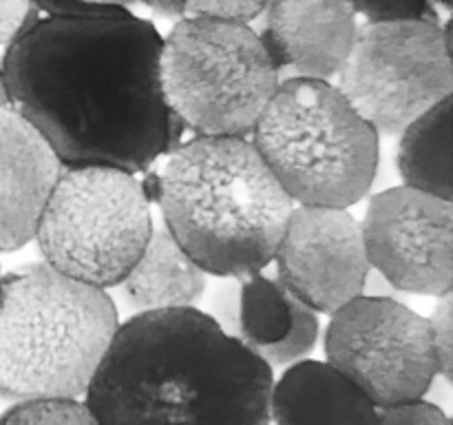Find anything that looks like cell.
Here are the masks:
<instances>
[{"label": "cell", "instance_id": "obj_1", "mask_svg": "<svg viewBox=\"0 0 453 425\" xmlns=\"http://www.w3.org/2000/svg\"><path fill=\"white\" fill-rule=\"evenodd\" d=\"M162 40L157 27L131 9L40 16L4 51L9 106L65 168L149 171L186 131L164 97Z\"/></svg>", "mask_w": 453, "mask_h": 425}, {"label": "cell", "instance_id": "obj_2", "mask_svg": "<svg viewBox=\"0 0 453 425\" xmlns=\"http://www.w3.org/2000/svg\"><path fill=\"white\" fill-rule=\"evenodd\" d=\"M274 370L206 310L119 323L84 403L97 425H268Z\"/></svg>", "mask_w": 453, "mask_h": 425}, {"label": "cell", "instance_id": "obj_3", "mask_svg": "<svg viewBox=\"0 0 453 425\" xmlns=\"http://www.w3.org/2000/svg\"><path fill=\"white\" fill-rule=\"evenodd\" d=\"M164 158L142 184L203 273L243 279L273 264L295 202L250 137L195 135Z\"/></svg>", "mask_w": 453, "mask_h": 425}, {"label": "cell", "instance_id": "obj_4", "mask_svg": "<svg viewBox=\"0 0 453 425\" xmlns=\"http://www.w3.org/2000/svg\"><path fill=\"white\" fill-rule=\"evenodd\" d=\"M119 328L102 288L44 261L4 274L0 297V397L80 398Z\"/></svg>", "mask_w": 453, "mask_h": 425}, {"label": "cell", "instance_id": "obj_5", "mask_svg": "<svg viewBox=\"0 0 453 425\" xmlns=\"http://www.w3.org/2000/svg\"><path fill=\"white\" fill-rule=\"evenodd\" d=\"M250 142L301 206H354L379 173L380 135L327 80L283 78Z\"/></svg>", "mask_w": 453, "mask_h": 425}, {"label": "cell", "instance_id": "obj_6", "mask_svg": "<svg viewBox=\"0 0 453 425\" xmlns=\"http://www.w3.org/2000/svg\"><path fill=\"white\" fill-rule=\"evenodd\" d=\"M159 78L186 131L250 137L283 75L252 25L186 16L164 35Z\"/></svg>", "mask_w": 453, "mask_h": 425}, {"label": "cell", "instance_id": "obj_7", "mask_svg": "<svg viewBox=\"0 0 453 425\" xmlns=\"http://www.w3.org/2000/svg\"><path fill=\"white\" fill-rule=\"evenodd\" d=\"M144 184L109 166H62L35 228L47 266L87 286L124 282L153 233Z\"/></svg>", "mask_w": 453, "mask_h": 425}, {"label": "cell", "instance_id": "obj_8", "mask_svg": "<svg viewBox=\"0 0 453 425\" xmlns=\"http://www.w3.org/2000/svg\"><path fill=\"white\" fill-rule=\"evenodd\" d=\"M336 89L379 135H401L416 118L451 97L449 25H358Z\"/></svg>", "mask_w": 453, "mask_h": 425}, {"label": "cell", "instance_id": "obj_9", "mask_svg": "<svg viewBox=\"0 0 453 425\" xmlns=\"http://www.w3.org/2000/svg\"><path fill=\"white\" fill-rule=\"evenodd\" d=\"M326 354L379 410L425 398L441 375L429 319L380 292H363L332 313Z\"/></svg>", "mask_w": 453, "mask_h": 425}, {"label": "cell", "instance_id": "obj_10", "mask_svg": "<svg viewBox=\"0 0 453 425\" xmlns=\"http://www.w3.org/2000/svg\"><path fill=\"white\" fill-rule=\"evenodd\" d=\"M361 233L370 268L385 283L410 295H451V199L394 186L370 199Z\"/></svg>", "mask_w": 453, "mask_h": 425}, {"label": "cell", "instance_id": "obj_11", "mask_svg": "<svg viewBox=\"0 0 453 425\" xmlns=\"http://www.w3.org/2000/svg\"><path fill=\"white\" fill-rule=\"evenodd\" d=\"M273 261L281 286L326 314L361 297L372 274L361 221L348 208L296 204Z\"/></svg>", "mask_w": 453, "mask_h": 425}, {"label": "cell", "instance_id": "obj_12", "mask_svg": "<svg viewBox=\"0 0 453 425\" xmlns=\"http://www.w3.org/2000/svg\"><path fill=\"white\" fill-rule=\"evenodd\" d=\"M257 31L270 60L288 78L339 75L357 40L358 16L348 0H268Z\"/></svg>", "mask_w": 453, "mask_h": 425}, {"label": "cell", "instance_id": "obj_13", "mask_svg": "<svg viewBox=\"0 0 453 425\" xmlns=\"http://www.w3.org/2000/svg\"><path fill=\"white\" fill-rule=\"evenodd\" d=\"M60 173V159L42 135L12 106H0V252L34 242Z\"/></svg>", "mask_w": 453, "mask_h": 425}, {"label": "cell", "instance_id": "obj_14", "mask_svg": "<svg viewBox=\"0 0 453 425\" xmlns=\"http://www.w3.org/2000/svg\"><path fill=\"white\" fill-rule=\"evenodd\" d=\"M221 328L273 370L308 359L321 330L317 313L264 270L239 279L237 305Z\"/></svg>", "mask_w": 453, "mask_h": 425}, {"label": "cell", "instance_id": "obj_15", "mask_svg": "<svg viewBox=\"0 0 453 425\" xmlns=\"http://www.w3.org/2000/svg\"><path fill=\"white\" fill-rule=\"evenodd\" d=\"M274 425H379V407L327 361L301 359L274 379Z\"/></svg>", "mask_w": 453, "mask_h": 425}, {"label": "cell", "instance_id": "obj_16", "mask_svg": "<svg viewBox=\"0 0 453 425\" xmlns=\"http://www.w3.org/2000/svg\"><path fill=\"white\" fill-rule=\"evenodd\" d=\"M206 286L208 274L181 251L162 221H155L140 259L119 283L122 295L140 313L190 308Z\"/></svg>", "mask_w": 453, "mask_h": 425}, {"label": "cell", "instance_id": "obj_17", "mask_svg": "<svg viewBox=\"0 0 453 425\" xmlns=\"http://www.w3.org/2000/svg\"><path fill=\"white\" fill-rule=\"evenodd\" d=\"M396 166L403 186L451 199V97L405 127Z\"/></svg>", "mask_w": 453, "mask_h": 425}, {"label": "cell", "instance_id": "obj_18", "mask_svg": "<svg viewBox=\"0 0 453 425\" xmlns=\"http://www.w3.org/2000/svg\"><path fill=\"white\" fill-rule=\"evenodd\" d=\"M0 425H97L80 398H29L18 401L0 416Z\"/></svg>", "mask_w": 453, "mask_h": 425}, {"label": "cell", "instance_id": "obj_19", "mask_svg": "<svg viewBox=\"0 0 453 425\" xmlns=\"http://www.w3.org/2000/svg\"><path fill=\"white\" fill-rule=\"evenodd\" d=\"M365 25L385 22H441L432 0H348Z\"/></svg>", "mask_w": 453, "mask_h": 425}, {"label": "cell", "instance_id": "obj_20", "mask_svg": "<svg viewBox=\"0 0 453 425\" xmlns=\"http://www.w3.org/2000/svg\"><path fill=\"white\" fill-rule=\"evenodd\" d=\"M268 0H184L186 16L219 18L252 25L264 12Z\"/></svg>", "mask_w": 453, "mask_h": 425}, {"label": "cell", "instance_id": "obj_21", "mask_svg": "<svg viewBox=\"0 0 453 425\" xmlns=\"http://www.w3.org/2000/svg\"><path fill=\"white\" fill-rule=\"evenodd\" d=\"M379 425H451L449 416L425 398L379 410Z\"/></svg>", "mask_w": 453, "mask_h": 425}, {"label": "cell", "instance_id": "obj_22", "mask_svg": "<svg viewBox=\"0 0 453 425\" xmlns=\"http://www.w3.org/2000/svg\"><path fill=\"white\" fill-rule=\"evenodd\" d=\"M429 319V330H432L434 348H436L438 363H441V375L449 379L453 367V313H451V295L438 299Z\"/></svg>", "mask_w": 453, "mask_h": 425}, {"label": "cell", "instance_id": "obj_23", "mask_svg": "<svg viewBox=\"0 0 453 425\" xmlns=\"http://www.w3.org/2000/svg\"><path fill=\"white\" fill-rule=\"evenodd\" d=\"M40 18L34 0H0V44L7 47Z\"/></svg>", "mask_w": 453, "mask_h": 425}, {"label": "cell", "instance_id": "obj_24", "mask_svg": "<svg viewBox=\"0 0 453 425\" xmlns=\"http://www.w3.org/2000/svg\"><path fill=\"white\" fill-rule=\"evenodd\" d=\"M40 16L47 18H88L122 12L127 7L93 3V0H34Z\"/></svg>", "mask_w": 453, "mask_h": 425}, {"label": "cell", "instance_id": "obj_25", "mask_svg": "<svg viewBox=\"0 0 453 425\" xmlns=\"http://www.w3.org/2000/svg\"><path fill=\"white\" fill-rule=\"evenodd\" d=\"M135 3L144 4V7H149L150 12H155L157 16L175 18V20L186 18L184 0H135Z\"/></svg>", "mask_w": 453, "mask_h": 425}, {"label": "cell", "instance_id": "obj_26", "mask_svg": "<svg viewBox=\"0 0 453 425\" xmlns=\"http://www.w3.org/2000/svg\"><path fill=\"white\" fill-rule=\"evenodd\" d=\"M0 106H9V96H7V84H4L3 65H0Z\"/></svg>", "mask_w": 453, "mask_h": 425}, {"label": "cell", "instance_id": "obj_27", "mask_svg": "<svg viewBox=\"0 0 453 425\" xmlns=\"http://www.w3.org/2000/svg\"><path fill=\"white\" fill-rule=\"evenodd\" d=\"M93 3H102V4H113V7H127L131 3H135V0H93Z\"/></svg>", "mask_w": 453, "mask_h": 425}, {"label": "cell", "instance_id": "obj_28", "mask_svg": "<svg viewBox=\"0 0 453 425\" xmlns=\"http://www.w3.org/2000/svg\"><path fill=\"white\" fill-rule=\"evenodd\" d=\"M434 4H442V7H451L453 0H432Z\"/></svg>", "mask_w": 453, "mask_h": 425}, {"label": "cell", "instance_id": "obj_29", "mask_svg": "<svg viewBox=\"0 0 453 425\" xmlns=\"http://www.w3.org/2000/svg\"><path fill=\"white\" fill-rule=\"evenodd\" d=\"M3 279H4V274H3V270H0V297H3Z\"/></svg>", "mask_w": 453, "mask_h": 425}]
</instances>
